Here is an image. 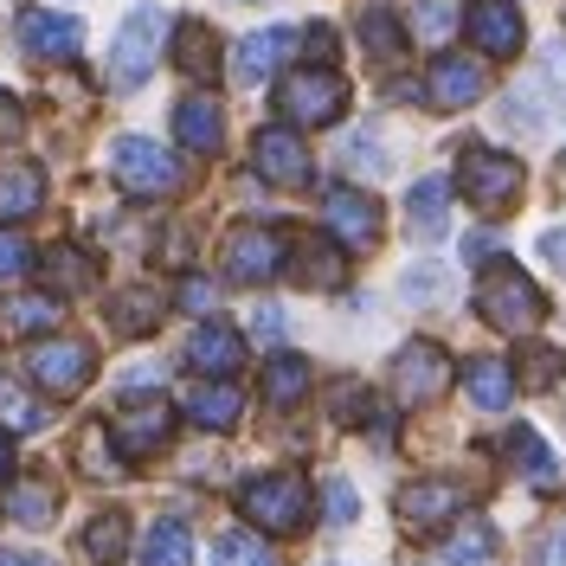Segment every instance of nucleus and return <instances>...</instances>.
<instances>
[{"mask_svg":"<svg viewBox=\"0 0 566 566\" xmlns=\"http://www.w3.org/2000/svg\"><path fill=\"white\" fill-rule=\"evenodd\" d=\"M554 116H566V45H554V52H541V65L509 91V104H502V123L509 129H528V136H541Z\"/></svg>","mask_w":566,"mask_h":566,"instance_id":"obj_1","label":"nucleus"},{"mask_svg":"<svg viewBox=\"0 0 566 566\" xmlns=\"http://www.w3.org/2000/svg\"><path fill=\"white\" fill-rule=\"evenodd\" d=\"M476 310H483V322L502 328V335H528L534 322L547 316V296L528 283V271H515V264H490L483 283H476Z\"/></svg>","mask_w":566,"mask_h":566,"instance_id":"obj_2","label":"nucleus"},{"mask_svg":"<svg viewBox=\"0 0 566 566\" xmlns=\"http://www.w3.org/2000/svg\"><path fill=\"white\" fill-rule=\"evenodd\" d=\"M161 45H168V13H161L155 0L129 7V20L116 27V45H109V84H116V91H136L142 77L155 71Z\"/></svg>","mask_w":566,"mask_h":566,"instance_id":"obj_3","label":"nucleus"},{"mask_svg":"<svg viewBox=\"0 0 566 566\" xmlns=\"http://www.w3.org/2000/svg\"><path fill=\"white\" fill-rule=\"evenodd\" d=\"M458 180L483 212H509L515 200H522V187H528V168H522L515 155H502V148H476V142H470Z\"/></svg>","mask_w":566,"mask_h":566,"instance_id":"obj_4","label":"nucleus"},{"mask_svg":"<svg viewBox=\"0 0 566 566\" xmlns=\"http://www.w3.org/2000/svg\"><path fill=\"white\" fill-rule=\"evenodd\" d=\"M239 509H245V515L258 522V528H271V534H296L303 522H310V483H303L296 470L258 476V483H245Z\"/></svg>","mask_w":566,"mask_h":566,"instance_id":"obj_5","label":"nucleus"},{"mask_svg":"<svg viewBox=\"0 0 566 566\" xmlns=\"http://www.w3.org/2000/svg\"><path fill=\"white\" fill-rule=\"evenodd\" d=\"M348 104V84L335 77L328 65H310V71H290L277 84V109L290 123H303V129H322V123H335Z\"/></svg>","mask_w":566,"mask_h":566,"instance_id":"obj_6","label":"nucleus"},{"mask_svg":"<svg viewBox=\"0 0 566 566\" xmlns=\"http://www.w3.org/2000/svg\"><path fill=\"white\" fill-rule=\"evenodd\" d=\"M109 175H116V187H129V193H142V200H161V193L180 187L175 155L155 148L148 136H116V148H109Z\"/></svg>","mask_w":566,"mask_h":566,"instance_id":"obj_7","label":"nucleus"},{"mask_svg":"<svg viewBox=\"0 0 566 566\" xmlns=\"http://www.w3.org/2000/svg\"><path fill=\"white\" fill-rule=\"evenodd\" d=\"M27 374H33V380L52 392V399H71V392L91 387V374H97V354H91V342H77V335H45V342L27 354Z\"/></svg>","mask_w":566,"mask_h":566,"instance_id":"obj_8","label":"nucleus"},{"mask_svg":"<svg viewBox=\"0 0 566 566\" xmlns=\"http://www.w3.org/2000/svg\"><path fill=\"white\" fill-rule=\"evenodd\" d=\"M168 431H175L168 399H129L123 412H109V444H116V458H129V463H148L168 444Z\"/></svg>","mask_w":566,"mask_h":566,"instance_id":"obj_9","label":"nucleus"},{"mask_svg":"<svg viewBox=\"0 0 566 566\" xmlns=\"http://www.w3.org/2000/svg\"><path fill=\"white\" fill-rule=\"evenodd\" d=\"M283 239L271 226H239V232H226V277L232 283H271L283 271Z\"/></svg>","mask_w":566,"mask_h":566,"instance_id":"obj_10","label":"nucleus"},{"mask_svg":"<svg viewBox=\"0 0 566 566\" xmlns=\"http://www.w3.org/2000/svg\"><path fill=\"white\" fill-rule=\"evenodd\" d=\"M463 27H470V45H476L483 59H515L522 39H528L515 0H470V7H463Z\"/></svg>","mask_w":566,"mask_h":566,"instance_id":"obj_11","label":"nucleus"},{"mask_svg":"<svg viewBox=\"0 0 566 566\" xmlns=\"http://www.w3.org/2000/svg\"><path fill=\"white\" fill-rule=\"evenodd\" d=\"M392 387H399L406 406H431L438 392L451 387V360H444V348H438V342L399 348V360H392Z\"/></svg>","mask_w":566,"mask_h":566,"instance_id":"obj_12","label":"nucleus"},{"mask_svg":"<svg viewBox=\"0 0 566 566\" xmlns=\"http://www.w3.org/2000/svg\"><path fill=\"white\" fill-rule=\"evenodd\" d=\"M322 219H328V232L348 251H367L380 239V207H374V193H360V187H328Z\"/></svg>","mask_w":566,"mask_h":566,"instance_id":"obj_13","label":"nucleus"},{"mask_svg":"<svg viewBox=\"0 0 566 566\" xmlns=\"http://www.w3.org/2000/svg\"><path fill=\"white\" fill-rule=\"evenodd\" d=\"M463 502H470L463 483L424 476V483H406V490H399V522H406V528H444L451 515H463Z\"/></svg>","mask_w":566,"mask_h":566,"instance_id":"obj_14","label":"nucleus"},{"mask_svg":"<svg viewBox=\"0 0 566 566\" xmlns=\"http://www.w3.org/2000/svg\"><path fill=\"white\" fill-rule=\"evenodd\" d=\"M20 45H27L33 59L71 65L77 45H84V27H77L71 13H52V7H27V13H20Z\"/></svg>","mask_w":566,"mask_h":566,"instance_id":"obj_15","label":"nucleus"},{"mask_svg":"<svg viewBox=\"0 0 566 566\" xmlns=\"http://www.w3.org/2000/svg\"><path fill=\"white\" fill-rule=\"evenodd\" d=\"M251 168L271 180V187H303V180H310V148L290 136V129H258Z\"/></svg>","mask_w":566,"mask_h":566,"instance_id":"obj_16","label":"nucleus"},{"mask_svg":"<svg viewBox=\"0 0 566 566\" xmlns=\"http://www.w3.org/2000/svg\"><path fill=\"white\" fill-rule=\"evenodd\" d=\"M424 97H431V109H470L483 97V65L476 59H431Z\"/></svg>","mask_w":566,"mask_h":566,"instance_id":"obj_17","label":"nucleus"},{"mask_svg":"<svg viewBox=\"0 0 566 566\" xmlns=\"http://www.w3.org/2000/svg\"><path fill=\"white\" fill-rule=\"evenodd\" d=\"M290 52H296V27H264V33H245L239 59H232V77H239V84H264Z\"/></svg>","mask_w":566,"mask_h":566,"instance_id":"obj_18","label":"nucleus"},{"mask_svg":"<svg viewBox=\"0 0 566 566\" xmlns=\"http://www.w3.org/2000/svg\"><path fill=\"white\" fill-rule=\"evenodd\" d=\"M187 360H193L207 380H232V374H239V360H245V342H239L226 322H200V328H193V342H187Z\"/></svg>","mask_w":566,"mask_h":566,"instance_id":"obj_19","label":"nucleus"},{"mask_svg":"<svg viewBox=\"0 0 566 566\" xmlns=\"http://www.w3.org/2000/svg\"><path fill=\"white\" fill-rule=\"evenodd\" d=\"M463 392H470V406H476V412H502V406H509V392H515L509 360H495V354L463 360Z\"/></svg>","mask_w":566,"mask_h":566,"instance_id":"obj_20","label":"nucleus"},{"mask_svg":"<svg viewBox=\"0 0 566 566\" xmlns=\"http://www.w3.org/2000/svg\"><path fill=\"white\" fill-rule=\"evenodd\" d=\"M175 136L193 148V155H212L219 148V136H226V116H219V104L212 97H187V104L175 109Z\"/></svg>","mask_w":566,"mask_h":566,"instance_id":"obj_21","label":"nucleus"},{"mask_svg":"<svg viewBox=\"0 0 566 566\" xmlns=\"http://www.w3.org/2000/svg\"><path fill=\"white\" fill-rule=\"evenodd\" d=\"M39 200H45V175L33 161H7L0 168V219H27V212H39Z\"/></svg>","mask_w":566,"mask_h":566,"instance_id":"obj_22","label":"nucleus"},{"mask_svg":"<svg viewBox=\"0 0 566 566\" xmlns=\"http://www.w3.org/2000/svg\"><path fill=\"white\" fill-rule=\"evenodd\" d=\"M239 412H245V399H239V387H193L187 392V419L200 424V431H232L239 424Z\"/></svg>","mask_w":566,"mask_h":566,"instance_id":"obj_23","label":"nucleus"},{"mask_svg":"<svg viewBox=\"0 0 566 566\" xmlns=\"http://www.w3.org/2000/svg\"><path fill=\"white\" fill-rule=\"evenodd\" d=\"M444 200H451V180H444V175H424L419 187H412L406 219H412V232H419V239H438V232H444V219H451Z\"/></svg>","mask_w":566,"mask_h":566,"instance_id":"obj_24","label":"nucleus"},{"mask_svg":"<svg viewBox=\"0 0 566 566\" xmlns=\"http://www.w3.org/2000/svg\"><path fill=\"white\" fill-rule=\"evenodd\" d=\"M142 566H193V534H187V522L161 515L155 528L142 534Z\"/></svg>","mask_w":566,"mask_h":566,"instance_id":"obj_25","label":"nucleus"},{"mask_svg":"<svg viewBox=\"0 0 566 566\" xmlns=\"http://www.w3.org/2000/svg\"><path fill=\"white\" fill-rule=\"evenodd\" d=\"M59 328V296H7L0 303V335H45Z\"/></svg>","mask_w":566,"mask_h":566,"instance_id":"obj_26","label":"nucleus"},{"mask_svg":"<svg viewBox=\"0 0 566 566\" xmlns=\"http://www.w3.org/2000/svg\"><path fill=\"white\" fill-rule=\"evenodd\" d=\"M509 458H515V470L534 476L541 490H547V483H560V463H554V451H547V438L528 431V424H515V431H509Z\"/></svg>","mask_w":566,"mask_h":566,"instance_id":"obj_27","label":"nucleus"},{"mask_svg":"<svg viewBox=\"0 0 566 566\" xmlns=\"http://www.w3.org/2000/svg\"><path fill=\"white\" fill-rule=\"evenodd\" d=\"M406 33L419 45H444L458 33V0H406Z\"/></svg>","mask_w":566,"mask_h":566,"instance_id":"obj_28","label":"nucleus"},{"mask_svg":"<svg viewBox=\"0 0 566 566\" xmlns=\"http://www.w3.org/2000/svg\"><path fill=\"white\" fill-rule=\"evenodd\" d=\"M310 392V360L303 354H271L264 360V399L271 406H296Z\"/></svg>","mask_w":566,"mask_h":566,"instance_id":"obj_29","label":"nucleus"},{"mask_svg":"<svg viewBox=\"0 0 566 566\" xmlns=\"http://www.w3.org/2000/svg\"><path fill=\"white\" fill-rule=\"evenodd\" d=\"M175 65L187 71V77H212L219 71V39H212V27H200V20H187L175 33Z\"/></svg>","mask_w":566,"mask_h":566,"instance_id":"obj_30","label":"nucleus"},{"mask_svg":"<svg viewBox=\"0 0 566 566\" xmlns=\"http://www.w3.org/2000/svg\"><path fill=\"white\" fill-rule=\"evenodd\" d=\"M123 547H129V515H123V509H104V515L84 528V554H91L97 566H116Z\"/></svg>","mask_w":566,"mask_h":566,"instance_id":"obj_31","label":"nucleus"},{"mask_svg":"<svg viewBox=\"0 0 566 566\" xmlns=\"http://www.w3.org/2000/svg\"><path fill=\"white\" fill-rule=\"evenodd\" d=\"M161 322V296L155 290H123L116 303H109V328L116 335H148Z\"/></svg>","mask_w":566,"mask_h":566,"instance_id":"obj_32","label":"nucleus"},{"mask_svg":"<svg viewBox=\"0 0 566 566\" xmlns=\"http://www.w3.org/2000/svg\"><path fill=\"white\" fill-rule=\"evenodd\" d=\"M39 264H45V283H52V290H65V296H77V290H91V283H97L91 258H84V251H71V245L45 251Z\"/></svg>","mask_w":566,"mask_h":566,"instance_id":"obj_33","label":"nucleus"},{"mask_svg":"<svg viewBox=\"0 0 566 566\" xmlns=\"http://www.w3.org/2000/svg\"><path fill=\"white\" fill-rule=\"evenodd\" d=\"M52 509H59L52 483H7V515H13V522L45 528V522H52Z\"/></svg>","mask_w":566,"mask_h":566,"instance_id":"obj_34","label":"nucleus"},{"mask_svg":"<svg viewBox=\"0 0 566 566\" xmlns=\"http://www.w3.org/2000/svg\"><path fill=\"white\" fill-rule=\"evenodd\" d=\"M0 424H7V431H39V424H45V406H39L13 374H0Z\"/></svg>","mask_w":566,"mask_h":566,"instance_id":"obj_35","label":"nucleus"},{"mask_svg":"<svg viewBox=\"0 0 566 566\" xmlns=\"http://www.w3.org/2000/svg\"><path fill=\"white\" fill-rule=\"evenodd\" d=\"M212 566H277V554H271L258 534L232 528V534H219V541H212Z\"/></svg>","mask_w":566,"mask_h":566,"instance_id":"obj_36","label":"nucleus"},{"mask_svg":"<svg viewBox=\"0 0 566 566\" xmlns=\"http://www.w3.org/2000/svg\"><path fill=\"white\" fill-rule=\"evenodd\" d=\"M296 258H303V264H290V271H296V283H310V290H335V283H342V271H348V264H342L328 245H303Z\"/></svg>","mask_w":566,"mask_h":566,"instance_id":"obj_37","label":"nucleus"},{"mask_svg":"<svg viewBox=\"0 0 566 566\" xmlns=\"http://www.w3.org/2000/svg\"><path fill=\"white\" fill-rule=\"evenodd\" d=\"M490 547H495V534L483 528V522H470V528H463L431 566H483V560H490Z\"/></svg>","mask_w":566,"mask_h":566,"instance_id":"obj_38","label":"nucleus"},{"mask_svg":"<svg viewBox=\"0 0 566 566\" xmlns=\"http://www.w3.org/2000/svg\"><path fill=\"white\" fill-rule=\"evenodd\" d=\"M360 39H367V52H380V59H392L406 39H399V20H392L387 7H367L360 13Z\"/></svg>","mask_w":566,"mask_h":566,"instance_id":"obj_39","label":"nucleus"},{"mask_svg":"<svg viewBox=\"0 0 566 566\" xmlns=\"http://www.w3.org/2000/svg\"><path fill=\"white\" fill-rule=\"evenodd\" d=\"M348 168L354 175H387V148H380V136H348Z\"/></svg>","mask_w":566,"mask_h":566,"instance_id":"obj_40","label":"nucleus"},{"mask_svg":"<svg viewBox=\"0 0 566 566\" xmlns=\"http://www.w3.org/2000/svg\"><path fill=\"white\" fill-rule=\"evenodd\" d=\"M399 290H406V303H438V296H444V271H438V264H412Z\"/></svg>","mask_w":566,"mask_h":566,"instance_id":"obj_41","label":"nucleus"},{"mask_svg":"<svg viewBox=\"0 0 566 566\" xmlns=\"http://www.w3.org/2000/svg\"><path fill=\"white\" fill-rule=\"evenodd\" d=\"M522 360H528V367H522V380H528V387H554V380L566 374V354L560 348H534V354H522Z\"/></svg>","mask_w":566,"mask_h":566,"instance_id":"obj_42","label":"nucleus"},{"mask_svg":"<svg viewBox=\"0 0 566 566\" xmlns=\"http://www.w3.org/2000/svg\"><path fill=\"white\" fill-rule=\"evenodd\" d=\"M367 412H374V399H367V387H354V380H342V387H335V419H342V424H367Z\"/></svg>","mask_w":566,"mask_h":566,"instance_id":"obj_43","label":"nucleus"},{"mask_svg":"<svg viewBox=\"0 0 566 566\" xmlns=\"http://www.w3.org/2000/svg\"><path fill=\"white\" fill-rule=\"evenodd\" d=\"M33 271V245L20 232H0V277H27Z\"/></svg>","mask_w":566,"mask_h":566,"instance_id":"obj_44","label":"nucleus"},{"mask_svg":"<svg viewBox=\"0 0 566 566\" xmlns=\"http://www.w3.org/2000/svg\"><path fill=\"white\" fill-rule=\"evenodd\" d=\"M322 495H328V522H335V528H348L354 515H360V495H354V483H342V476H335Z\"/></svg>","mask_w":566,"mask_h":566,"instance_id":"obj_45","label":"nucleus"},{"mask_svg":"<svg viewBox=\"0 0 566 566\" xmlns=\"http://www.w3.org/2000/svg\"><path fill=\"white\" fill-rule=\"evenodd\" d=\"M175 296H180V310H193V316H207L212 303H219V290H212L207 277H180V290H175Z\"/></svg>","mask_w":566,"mask_h":566,"instance_id":"obj_46","label":"nucleus"},{"mask_svg":"<svg viewBox=\"0 0 566 566\" xmlns=\"http://www.w3.org/2000/svg\"><path fill=\"white\" fill-rule=\"evenodd\" d=\"M534 566H566V515L560 522H547L541 547H534Z\"/></svg>","mask_w":566,"mask_h":566,"instance_id":"obj_47","label":"nucleus"},{"mask_svg":"<svg viewBox=\"0 0 566 566\" xmlns=\"http://www.w3.org/2000/svg\"><path fill=\"white\" fill-rule=\"evenodd\" d=\"M541 258H547V264H554V271L566 277V226H554V232H541Z\"/></svg>","mask_w":566,"mask_h":566,"instance_id":"obj_48","label":"nucleus"},{"mask_svg":"<svg viewBox=\"0 0 566 566\" xmlns=\"http://www.w3.org/2000/svg\"><path fill=\"white\" fill-rule=\"evenodd\" d=\"M463 258H470V264H495V232H470V239H463Z\"/></svg>","mask_w":566,"mask_h":566,"instance_id":"obj_49","label":"nucleus"},{"mask_svg":"<svg viewBox=\"0 0 566 566\" xmlns=\"http://www.w3.org/2000/svg\"><path fill=\"white\" fill-rule=\"evenodd\" d=\"M251 335H258V342H277V335H283V316H277V310H258V316H251Z\"/></svg>","mask_w":566,"mask_h":566,"instance_id":"obj_50","label":"nucleus"},{"mask_svg":"<svg viewBox=\"0 0 566 566\" xmlns=\"http://www.w3.org/2000/svg\"><path fill=\"white\" fill-rule=\"evenodd\" d=\"M7 136H20V104L13 97H0V142Z\"/></svg>","mask_w":566,"mask_h":566,"instance_id":"obj_51","label":"nucleus"},{"mask_svg":"<svg viewBox=\"0 0 566 566\" xmlns=\"http://www.w3.org/2000/svg\"><path fill=\"white\" fill-rule=\"evenodd\" d=\"M310 52H316V59H335V33H328V27H310Z\"/></svg>","mask_w":566,"mask_h":566,"instance_id":"obj_52","label":"nucleus"},{"mask_svg":"<svg viewBox=\"0 0 566 566\" xmlns=\"http://www.w3.org/2000/svg\"><path fill=\"white\" fill-rule=\"evenodd\" d=\"M13 476V438H7V424H0V483Z\"/></svg>","mask_w":566,"mask_h":566,"instance_id":"obj_53","label":"nucleus"},{"mask_svg":"<svg viewBox=\"0 0 566 566\" xmlns=\"http://www.w3.org/2000/svg\"><path fill=\"white\" fill-rule=\"evenodd\" d=\"M0 566H52L45 554H0Z\"/></svg>","mask_w":566,"mask_h":566,"instance_id":"obj_54","label":"nucleus"}]
</instances>
